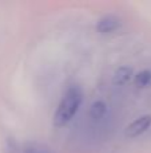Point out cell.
I'll return each instance as SVG.
<instances>
[{
    "label": "cell",
    "instance_id": "obj_1",
    "mask_svg": "<svg viewBox=\"0 0 151 153\" xmlns=\"http://www.w3.org/2000/svg\"><path fill=\"white\" fill-rule=\"evenodd\" d=\"M83 102V91L79 86L68 87L59 102L56 111L54 114V126L63 128L71 121L78 113Z\"/></svg>",
    "mask_w": 151,
    "mask_h": 153
},
{
    "label": "cell",
    "instance_id": "obj_2",
    "mask_svg": "<svg viewBox=\"0 0 151 153\" xmlns=\"http://www.w3.org/2000/svg\"><path fill=\"white\" fill-rule=\"evenodd\" d=\"M151 126V116L150 114H144L133 121L127 128H126V137L127 138H136L141 137L143 133H146Z\"/></svg>",
    "mask_w": 151,
    "mask_h": 153
},
{
    "label": "cell",
    "instance_id": "obj_3",
    "mask_svg": "<svg viewBox=\"0 0 151 153\" xmlns=\"http://www.w3.org/2000/svg\"><path fill=\"white\" fill-rule=\"evenodd\" d=\"M119 27H120V20L117 16H112V15L103 16L96 23V30L100 34H111V32L117 31Z\"/></svg>",
    "mask_w": 151,
    "mask_h": 153
},
{
    "label": "cell",
    "instance_id": "obj_4",
    "mask_svg": "<svg viewBox=\"0 0 151 153\" xmlns=\"http://www.w3.org/2000/svg\"><path fill=\"white\" fill-rule=\"evenodd\" d=\"M107 116V105L103 101H95L90 108V118L94 122H100Z\"/></svg>",
    "mask_w": 151,
    "mask_h": 153
},
{
    "label": "cell",
    "instance_id": "obj_5",
    "mask_svg": "<svg viewBox=\"0 0 151 153\" xmlns=\"http://www.w3.org/2000/svg\"><path fill=\"white\" fill-rule=\"evenodd\" d=\"M133 78V70L127 66H122L115 71L114 76H112V83L115 86H125Z\"/></svg>",
    "mask_w": 151,
    "mask_h": 153
},
{
    "label": "cell",
    "instance_id": "obj_6",
    "mask_svg": "<svg viewBox=\"0 0 151 153\" xmlns=\"http://www.w3.org/2000/svg\"><path fill=\"white\" fill-rule=\"evenodd\" d=\"M134 82H135L136 86L142 87V89L151 86V70L146 69V70L139 71L138 74L135 75V78H134Z\"/></svg>",
    "mask_w": 151,
    "mask_h": 153
},
{
    "label": "cell",
    "instance_id": "obj_7",
    "mask_svg": "<svg viewBox=\"0 0 151 153\" xmlns=\"http://www.w3.org/2000/svg\"><path fill=\"white\" fill-rule=\"evenodd\" d=\"M23 153H51V151L40 143H27L23 145Z\"/></svg>",
    "mask_w": 151,
    "mask_h": 153
}]
</instances>
